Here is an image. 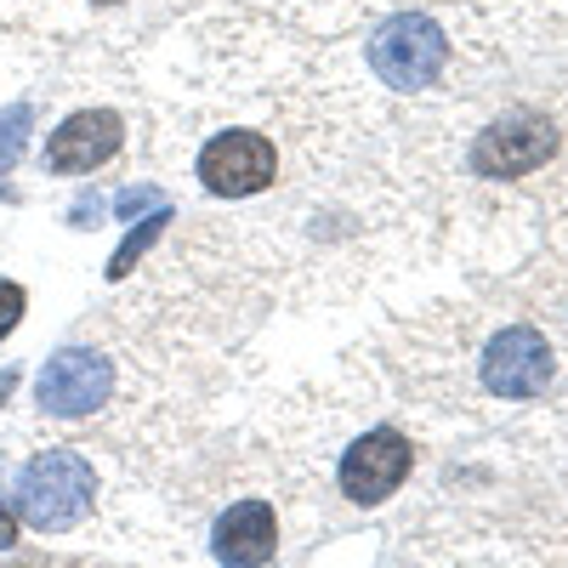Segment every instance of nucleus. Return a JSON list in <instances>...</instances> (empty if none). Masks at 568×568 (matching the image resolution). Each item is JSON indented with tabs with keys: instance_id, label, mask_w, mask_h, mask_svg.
Wrapping results in <instances>:
<instances>
[{
	"instance_id": "0eeeda50",
	"label": "nucleus",
	"mask_w": 568,
	"mask_h": 568,
	"mask_svg": "<svg viewBox=\"0 0 568 568\" xmlns=\"http://www.w3.org/2000/svg\"><path fill=\"white\" fill-rule=\"evenodd\" d=\"M120 393V358L98 342H69L34 375V409L45 420H91Z\"/></svg>"
},
{
	"instance_id": "1a4fd4ad",
	"label": "nucleus",
	"mask_w": 568,
	"mask_h": 568,
	"mask_svg": "<svg viewBox=\"0 0 568 568\" xmlns=\"http://www.w3.org/2000/svg\"><path fill=\"white\" fill-rule=\"evenodd\" d=\"M211 557L222 568H267L278 557V511H273V500L251 495V500H233L227 511H216Z\"/></svg>"
},
{
	"instance_id": "f257e3e1",
	"label": "nucleus",
	"mask_w": 568,
	"mask_h": 568,
	"mask_svg": "<svg viewBox=\"0 0 568 568\" xmlns=\"http://www.w3.org/2000/svg\"><path fill=\"white\" fill-rule=\"evenodd\" d=\"M358 63L387 98H433L455 85L466 40L444 7H398L369 23V34L358 40Z\"/></svg>"
},
{
	"instance_id": "2eb2a0df",
	"label": "nucleus",
	"mask_w": 568,
	"mask_h": 568,
	"mask_svg": "<svg viewBox=\"0 0 568 568\" xmlns=\"http://www.w3.org/2000/svg\"><path fill=\"white\" fill-rule=\"evenodd\" d=\"M12 382H18V375H0V404H7V393H12Z\"/></svg>"
},
{
	"instance_id": "4468645a",
	"label": "nucleus",
	"mask_w": 568,
	"mask_h": 568,
	"mask_svg": "<svg viewBox=\"0 0 568 568\" xmlns=\"http://www.w3.org/2000/svg\"><path fill=\"white\" fill-rule=\"evenodd\" d=\"M18 529H23V524H18L12 500H0V551H12V546H18Z\"/></svg>"
},
{
	"instance_id": "7ed1b4c3",
	"label": "nucleus",
	"mask_w": 568,
	"mask_h": 568,
	"mask_svg": "<svg viewBox=\"0 0 568 568\" xmlns=\"http://www.w3.org/2000/svg\"><path fill=\"white\" fill-rule=\"evenodd\" d=\"M562 149V131L546 109L535 103H511L500 114H489L478 131L466 136L460 149V171L484 187H511V182H529L540 176Z\"/></svg>"
},
{
	"instance_id": "20e7f679",
	"label": "nucleus",
	"mask_w": 568,
	"mask_h": 568,
	"mask_svg": "<svg viewBox=\"0 0 568 568\" xmlns=\"http://www.w3.org/2000/svg\"><path fill=\"white\" fill-rule=\"evenodd\" d=\"M98 506V471L80 449H40L23 460L12 484V511L34 535H69Z\"/></svg>"
},
{
	"instance_id": "f03ea898",
	"label": "nucleus",
	"mask_w": 568,
	"mask_h": 568,
	"mask_svg": "<svg viewBox=\"0 0 568 568\" xmlns=\"http://www.w3.org/2000/svg\"><path fill=\"white\" fill-rule=\"evenodd\" d=\"M291 171V154L284 142L267 131V125H251V120H222L211 125L194 154H187V176L200 182V194L216 200V205H256L267 200L273 187Z\"/></svg>"
},
{
	"instance_id": "9b49d317",
	"label": "nucleus",
	"mask_w": 568,
	"mask_h": 568,
	"mask_svg": "<svg viewBox=\"0 0 568 568\" xmlns=\"http://www.w3.org/2000/svg\"><path fill=\"white\" fill-rule=\"evenodd\" d=\"M29 120L34 109L29 103H12V109H0V176H7L23 154V142H29Z\"/></svg>"
},
{
	"instance_id": "423d86ee",
	"label": "nucleus",
	"mask_w": 568,
	"mask_h": 568,
	"mask_svg": "<svg viewBox=\"0 0 568 568\" xmlns=\"http://www.w3.org/2000/svg\"><path fill=\"white\" fill-rule=\"evenodd\" d=\"M471 375H478V387L500 404H535V398H546L551 375H557V347L540 324L511 318V324H495L478 342Z\"/></svg>"
},
{
	"instance_id": "f8f14e48",
	"label": "nucleus",
	"mask_w": 568,
	"mask_h": 568,
	"mask_svg": "<svg viewBox=\"0 0 568 568\" xmlns=\"http://www.w3.org/2000/svg\"><path fill=\"white\" fill-rule=\"evenodd\" d=\"M23 307H29V296H23V284H18V278H0V342H7L12 329H18Z\"/></svg>"
},
{
	"instance_id": "9d476101",
	"label": "nucleus",
	"mask_w": 568,
	"mask_h": 568,
	"mask_svg": "<svg viewBox=\"0 0 568 568\" xmlns=\"http://www.w3.org/2000/svg\"><path fill=\"white\" fill-rule=\"evenodd\" d=\"M18 7L40 23H63V12H80V18L98 23V18H114V12L136 7V0H18Z\"/></svg>"
},
{
	"instance_id": "6e6552de",
	"label": "nucleus",
	"mask_w": 568,
	"mask_h": 568,
	"mask_svg": "<svg viewBox=\"0 0 568 568\" xmlns=\"http://www.w3.org/2000/svg\"><path fill=\"white\" fill-rule=\"evenodd\" d=\"M409 471H415V444L409 433H398L393 420H375L364 426V433H353L336 455V489L347 506H382L393 500L404 484H409Z\"/></svg>"
},
{
	"instance_id": "ddd939ff",
	"label": "nucleus",
	"mask_w": 568,
	"mask_h": 568,
	"mask_svg": "<svg viewBox=\"0 0 568 568\" xmlns=\"http://www.w3.org/2000/svg\"><path fill=\"white\" fill-rule=\"evenodd\" d=\"M284 18H318V7H342V0H267Z\"/></svg>"
},
{
	"instance_id": "39448f33",
	"label": "nucleus",
	"mask_w": 568,
	"mask_h": 568,
	"mask_svg": "<svg viewBox=\"0 0 568 568\" xmlns=\"http://www.w3.org/2000/svg\"><path fill=\"white\" fill-rule=\"evenodd\" d=\"M136 149V120L125 103L109 98H85L74 103L40 142V171L45 176H98L120 165Z\"/></svg>"
}]
</instances>
